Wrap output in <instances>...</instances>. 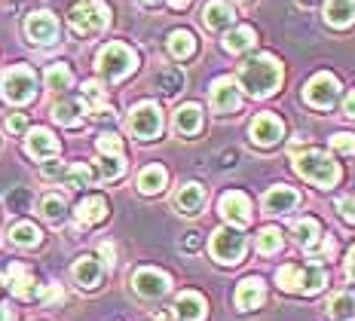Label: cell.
Masks as SVG:
<instances>
[{"label": "cell", "mask_w": 355, "mask_h": 321, "mask_svg": "<svg viewBox=\"0 0 355 321\" xmlns=\"http://www.w3.org/2000/svg\"><path fill=\"white\" fill-rule=\"evenodd\" d=\"M239 83L248 95L266 98V95H272L279 89V83H282V64H279L272 55L248 58V62L239 68Z\"/></svg>", "instance_id": "cell-1"}, {"label": "cell", "mask_w": 355, "mask_h": 321, "mask_svg": "<svg viewBox=\"0 0 355 321\" xmlns=\"http://www.w3.org/2000/svg\"><path fill=\"white\" fill-rule=\"evenodd\" d=\"M276 281L282 290H291V294H315L328 285V270L315 260V263L297 266V263H288L276 272Z\"/></svg>", "instance_id": "cell-2"}, {"label": "cell", "mask_w": 355, "mask_h": 321, "mask_svg": "<svg viewBox=\"0 0 355 321\" xmlns=\"http://www.w3.org/2000/svg\"><path fill=\"white\" fill-rule=\"evenodd\" d=\"M135 64H138V55L125 43H107L98 52V58H95V68H98V73L107 83H120L123 77H129L135 71Z\"/></svg>", "instance_id": "cell-3"}, {"label": "cell", "mask_w": 355, "mask_h": 321, "mask_svg": "<svg viewBox=\"0 0 355 321\" xmlns=\"http://www.w3.org/2000/svg\"><path fill=\"white\" fill-rule=\"evenodd\" d=\"M294 171H297L300 177H306V181H313L315 186H334L340 181L337 162L331 159L328 153H322V150L300 153L297 159H294Z\"/></svg>", "instance_id": "cell-4"}, {"label": "cell", "mask_w": 355, "mask_h": 321, "mask_svg": "<svg viewBox=\"0 0 355 321\" xmlns=\"http://www.w3.org/2000/svg\"><path fill=\"white\" fill-rule=\"evenodd\" d=\"M0 92L10 104H28L37 92V73L28 64H16L0 77Z\"/></svg>", "instance_id": "cell-5"}, {"label": "cell", "mask_w": 355, "mask_h": 321, "mask_svg": "<svg viewBox=\"0 0 355 321\" xmlns=\"http://www.w3.org/2000/svg\"><path fill=\"white\" fill-rule=\"evenodd\" d=\"M107 21H110V10L101 3V0H80V3L71 10V28L83 37L105 31Z\"/></svg>", "instance_id": "cell-6"}, {"label": "cell", "mask_w": 355, "mask_h": 321, "mask_svg": "<svg viewBox=\"0 0 355 321\" xmlns=\"http://www.w3.org/2000/svg\"><path fill=\"white\" fill-rule=\"evenodd\" d=\"M245 254V236L236 227H220L211 236V257L224 266H236Z\"/></svg>", "instance_id": "cell-7"}, {"label": "cell", "mask_w": 355, "mask_h": 321, "mask_svg": "<svg viewBox=\"0 0 355 321\" xmlns=\"http://www.w3.org/2000/svg\"><path fill=\"white\" fill-rule=\"evenodd\" d=\"M129 129L135 138L153 141L162 132V110L153 101H141L129 116Z\"/></svg>", "instance_id": "cell-8"}, {"label": "cell", "mask_w": 355, "mask_h": 321, "mask_svg": "<svg viewBox=\"0 0 355 321\" xmlns=\"http://www.w3.org/2000/svg\"><path fill=\"white\" fill-rule=\"evenodd\" d=\"M303 98L313 104V107H319V110H331L334 107V101L340 98L337 77H331V73H315V77L306 83V89H303Z\"/></svg>", "instance_id": "cell-9"}, {"label": "cell", "mask_w": 355, "mask_h": 321, "mask_svg": "<svg viewBox=\"0 0 355 321\" xmlns=\"http://www.w3.org/2000/svg\"><path fill=\"white\" fill-rule=\"evenodd\" d=\"M25 34L31 43H37V46H49V43L58 40V19L46 10L31 12L25 21Z\"/></svg>", "instance_id": "cell-10"}, {"label": "cell", "mask_w": 355, "mask_h": 321, "mask_svg": "<svg viewBox=\"0 0 355 321\" xmlns=\"http://www.w3.org/2000/svg\"><path fill=\"white\" fill-rule=\"evenodd\" d=\"M248 135H251V141H254L257 147H272L276 141H282L285 125H282V119H279L276 114H257L254 123L248 125Z\"/></svg>", "instance_id": "cell-11"}, {"label": "cell", "mask_w": 355, "mask_h": 321, "mask_svg": "<svg viewBox=\"0 0 355 321\" xmlns=\"http://www.w3.org/2000/svg\"><path fill=\"white\" fill-rule=\"evenodd\" d=\"M218 208H220V214L233 223V227H245V223L251 220V202H248L245 193H239V190L224 193Z\"/></svg>", "instance_id": "cell-12"}, {"label": "cell", "mask_w": 355, "mask_h": 321, "mask_svg": "<svg viewBox=\"0 0 355 321\" xmlns=\"http://www.w3.org/2000/svg\"><path fill=\"white\" fill-rule=\"evenodd\" d=\"M239 89L230 77H218L211 83V107L218 110V114H236L239 110Z\"/></svg>", "instance_id": "cell-13"}, {"label": "cell", "mask_w": 355, "mask_h": 321, "mask_svg": "<svg viewBox=\"0 0 355 321\" xmlns=\"http://www.w3.org/2000/svg\"><path fill=\"white\" fill-rule=\"evenodd\" d=\"M132 285H135V290H138L141 297H147V300H157V297L166 294L172 281H168V275H166V272L150 270V266H147V270H138V272H135Z\"/></svg>", "instance_id": "cell-14"}, {"label": "cell", "mask_w": 355, "mask_h": 321, "mask_svg": "<svg viewBox=\"0 0 355 321\" xmlns=\"http://www.w3.org/2000/svg\"><path fill=\"white\" fill-rule=\"evenodd\" d=\"M263 297H266V288H263V279H257V275L242 279L239 288H236V306H239L242 312L257 309V306L263 303Z\"/></svg>", "instance_id": "cell-15"}, {"label": "cell", "mask_w": 355, "mask_h": 321, "mask_svg": "<svg viewBox=\"0 0 355 321\" xmlns=\"http://www.w3.org/2000/svg\"><path fill=\"white\" fill-rule=\"evenodd\" d=\"M297 202H300V193L291 190V186H285V184L270 186V190H266V196H263V208L270 214H285V211H291Z\"/></svg>", "instance_id": "cell-16"}, {"label": "cell", "mask_w": 355, "mask_h": 321, "mask_svg": "<svg viewBox=\"0 0 355 321\" xmlns=\"http://www.w3.org/2000/svg\"><path fill=\"white\" fill-rule=\"evenodd\" d=\"M209 306H205V297L196 294V290H184L175 300V315L181 321H202Z\"/></svg>", "instance_id": "cell-17"}, {"label": "cell", "mask_w": 355, "mask_h": 321, "mask_svg": "<svg viewBox=\"0 0 355 321\" xmlns=\"http://www.w3.org/2000/svg\"><path fill=\"white\" fill-rule=\"evenodd\" d=\"M6 285L12 288V294H16L19 300H34V297H37V281H34V275L28 272L21 263H12L10 270H6Z\"/></svg>", "instance_id": "cell-18"}, {"label": "cell", "mask_w": 355, "mask_h": 321, "mask_svg": "<svg viewBox=\"0 0 355 321\" xmlns=\"http://www.w3.org/2000/svg\"><path fill=\"white\" fill-rule=\"evenodd\" d=\"M205 205V186L202 184H184L175 193V208L181 214H199Z\"/></svg>", "instance_id": "cell-19"}, {"label": "cell", "mask_w": 355, "mask_h": 321, "mask_svg": "<svg viewBox=\"0 0 355 321\" xmlns=\"http://www.w3.org/2000/svg\"><path fill=\"white\" fill-rule=\"evenodd\" d=\"M73 279H77L80 288L92 290V288L101 285V279H105V266H101L95 257H80L77 263H73Z\"/></svg>", "instance_id": "cell-20"}, {"label": "cell", "mask_w": 355, "mask_h": 321, "mask_svg": "<svg viewBox=\"0 0 355 321\" xmlns=\"http://www.w3.org/2000/svg\"><path fill=\"white\" fill-rule=\"evenodd\" d=\"M322 16L334 28H349L355 21V0H328L322 6Z\"/></svg>", "instance_id": "cell-21"}, {"label": "cell", "mask_w": 355, "mask_h": 321, "mask_svg": "<svg viewBox=\"0 0 355 321\" xmlns=\"http://www.w3.org/2000/svg\"><path fill=\"white\" fill-rule=\"evenodd\" d=\"M25 147H28V153H31L34 159H49V156L58 153V141H55V135L49 129H34L31 135H28Z\"/></svg>", "instance_id": "cell-22"}, {"label": "cell", "mask_w": 355, "mask_h": 321, "mask_svg": "<svg viewBox=\"0 0 355 321\" xmlns=\"http://www.w3.org/2000/svg\"><path fill=\"white\" fill-rule=\"evenodd\" d=\"M202 21L211 28V31H224V28H230L236 21V12H233L230 3H224V0H211V3L202 10Z\"/></svg>", "instance_id": "cell-23"}, {"label": "cell", "mask_w": 355, "mask_h": 321, "mask_svg": "<svg viewBox=\"0 0 355 321\" xmlns=\"http://www.w3.org/2000/svg\"><path fill=\"white\" fill-rule=\"evenodd\" d=\"M73 218H77L83 227H92V223H101L107 218V202L101 196H86L83 202L77 205V211H73Z\"/></svg>", "instance_id": "cell-24"}, {"label": "cell", "mask_w": 355, "mask_h": 321, "mask_svg": "<svg viewBox=\"0 0 355 321\" xmlns=\"http://www.w3.org/2000/svg\"><path fill=\"white\" fill-rule=\"evenodd\" d=\"M175 129L181 135H196L202 129V110H199V104H184V107L175 110Z\"/></svg>", "instance_id": "cell-25"}, {"label": "cell", "mask_w": 355, "mask_h": 321, "mask_svg": "<svg viewBox=\"0 0 355 321\" xmlns=\"http://www.w3.org/2000/svg\"><path fill=\"white\" fill-rule=\"evenodd\" d=\"M168 181V171L162 166H147L141 175H138V190L147 193V196H153V193H159L162 186Z\"/></svg>", "instance_id": "cell-26"}, {"label": "cell", "mask_w": 355, "mask_h": 321, "mask_svg": "<svg viewBox=\"0 0 355 321\" xmlns=\"http://www.w3.org/2000/svg\"><path fill=\"white\" fill-rule=\"evenodd\" d=\"M291 229H294V236H297V242L303 245V248H309V251H313L315 245H319V236H322L319 220H313V218L294 220V223H291Z\"/></svg>", "instance_id": "cell-27"}, {"label": "cell", "mask_w": 355, "mask_h": 321, "mask_svg": "<svg viewBox=\"0 0 355 321\" xmlns=\"http://www.w3.org/2000/svg\"><path fill=\"white\" fill-rule=\"evenodd\" d=\"M10 238H12V245H19V248H37L43 236H40V229H37L31 220H19L16 227L10 229Z\"/></svg>", "instance_id": "cell-28"}, {"label": "cell", "mask_w": 355, "mask_h": 321, "mask_svg": "<svg viewBox=\"0 0 355 321\" xmlns=\"http://www.w3.org/2000/svg\"><path fill=\"white\" fill-rule=\"evenodd\" d=\"M168 52L175 58H190L196 52V37L190 31H172L168 34Z\"/></svg>", "instance_id": "cell-29"}, {"label": "cell", "mask_w": 355, "mask_h": 321, "mask_svg": "<svg viewBox=\"0 0 355 321\" xmlns=\"http://www.w3.org/2000/svg\"><path fill=\"white\" fill-rule=\"evenodd\" d=\"M254 40H257V34L251 31L248 25H242V28H233V31L224 37V46H227V52H245L254 46Z\"/></svg>", "instance_id": "cell-30"}, {"label": "cell", "mask_w": 355, "mask_h": 321, "mask_svg": "<svg viewBox=\"0 0 355 321\" xmlns=\"http://www.w3.org/2000/svg\"><path fill=\"white\" fill-rule=\"evenodd\" d=\"M40 211L49 223H62L64 214H68V205H64V199L58 196V193H46V196L40 199Z\"/></svg>", "instance_id": "cell-31"}, {"label": "cell", "mask_w": 355, "mask_h": 321, "mask_svg": "<svg viewBox=\"0 0 355 321\" xmlns=\"http://www.w3.org/2000/svg\"><path fill=\"white\" fill-rule=\"evenodd\" d=\"M83 101H58L55 107H53V116L58 119L62 125H80V114H83Z\"/></svg>", "instance_id": "cell-32"}, {"label": "cell", "mask_w": 355, "mask_h": 321, "mask_svg": "<svg viewBox=\"0 0 355 321\" xmlns=\"http://www.w3.org/2000/svg\"><path fill=\"white\" fill-rule=\"evenodd\" d=\"M73 83V73L68 64H53V68L46 71V86L55 89V92H62V89H71Z\"/></svg>", "instance_id": "cell-33"}, {"label": "cell", "mask_w": 355, "mask_h": 321, "mask_svg": "<svg viewBox=\"0 0 355 321\" xmlns=\"http://www.w3.org/2000/svg\"><path fill=\"white\" fill-rule=\"evenodd\" d=\"M328 312H331L334 318H340V321L352 318V315H355V297H352V294H337V297H331Z\"/></svg>", "instance_id": "cell-34"}, {"label": "cell", "mask_w": 355, "mask_h": 321, "mask_svg": "<svg viewBox=\"0 0 355 321\" xmlns=\"http://www.w3.org/2000/svg\"><path fill=\"white\" fill-rule=\"evenodd\" d=\"M157 86H159L166 95L181 92V89H184V73L178 71V68H166V71H159V73H157Z\"/></svg>", "instance_id": "cell-35"}, {"label": "cell", "mask_w": 355, "mask_h": 321, "mask_svg": "<svg viewBox=\"0 0 355 321\" xmlns=\"http://www.w3.org/2000/svg\"><path fill=\"white\" fill-rule=\"evenodd\" d=\"M282 248V233H279L276 227H263L261 233H257V251L261 254H276Z\"/></svg>", "instance_id": "cell-36"}, {"label": "cell", "mask_w": 355, "mask_h": 321, "mask_svg": "<svg viewBox=\"0 0 355 321\" xmlns=\"http://www.w3.org/2000/svg\"><path fill=\"white\" fill-rule=\"evenodd\" d=\"M64 181H68L71 186H89L95 181V171L86 166V162H77L73 168H68L64 171Z\"/></svg>", "instance_id": "cell-37"}, {"label": "cell", "mask_w": 355, "mask_h": 321, "mask_svg": "<svg viewBox=\"0 0 355 321\" xmlns=\"http://www.w3.org/2000/svg\"><path fill=\"white\" fill-rule=\"evenodd\" d=\"M123 171H125L123 156H105V159H101V177H105V181H116Z\"/></svg>", "instance_id": "cell-38"}, {"label": "cell", "mask_w": 355, "mask_h": 321, "mask_svg": "<svg viewBox=\"0 0 355 321\" xmlns=\"http://www.w3.org/2000/svg\"><path fill=\"white\" fill-rule=\"evenodd\" d=\"M98 153L101 156H123V141L114 135V132H105L98 135Z\"/></svg>", "instance_id": "cell-39"}, {"label": "cell", "mask_w": 355, "mask_h": 321, "mask_svg": "<svg viewBox=\"0 0 355 321\" xmlns=\"http://www.w3.org/2000/svg\"><path fill=\"white\" fill-rule=\"evenodd\" d=\"M331 147L343 156H355V135H349V132H337V135L331 138Z\"/></svg>", "instance_id": "cell-40"}, {"label": "cell", "mask_w": 355, "mask_h": 321, "mask_svg": "<svg viewBox=\"0 0 355 321\" xmlns=\"http://www.w3.org/2000/svg\"><path fill=\"white\" fill-rule=\"evenodd\" d=\"M337 211H340V218H343L346 223H355V199H349V196L337 199Z\"/></svg>", "instance_id": "cell-41"}, {"label": "cell", "mask_w": 355, "mask_h": 321, "mask_svg": "<svg viewBox=\"0 0 355 321\" xmlns=\"http://www.w3.org/2000/svg\"><path fill=\"white\" fill-rule=\"evenodd\" d=\"M6 205H10L12 211H19V208H25V205H28V190H21V186H19V190H12L10 196H6Z\"/></svg>", "instance_id": "cell-42"}, {"label": "cell", "mask_w": 355, "mask_h": 321, "mask_svg": "<svg viewBox=\"0 0 355 321\" xmlns=\"http://www.w3.org/2000/svg\"><path fill=\"white\" fill-rule=\"evenodd\" d=\"M43 177H64V171H68V166L64 162H58V159H53V162H43Z\"/></svg>", "instance_id": "cell-43"}, {"label": "cell", "mask_w": 355, "mask_h": 321, "mask_svg": "<svg viewBox=\"0 0 355 321\" xmlns=\"http://www.w3.org/2000/svg\"><path fill=\"white\" fill-rule=\"evenodd\" d=\"M64 300V290H62V285H49L46 290H43V303L46 306H58Z\"/></svg>", "instance_id": "cell-44"}, {"label": "cell", "mask_w": 355, "mask_h": 321, "mask_svg": "<svg viewBox=\"0 0 355 321\" xmlns=\"http://www.w3.org/2000/svg\"><path fill=\"white\" fill-rule=\"evenodd\" d=\"M25 125H28L25 114H16V116L6 119V129H10V132H25Z\"/></svg>", "instance_id": "cell-45"}, {"label": "cell", "mask_w": 355, "mask_h": 321, "mask_svg": "<svg viewBox=\"0 0 355 321\" xmlns=\"http://www.w3.org/2000/svg\"><path fill=\"white\" fill-rule=\"evenodd\" d=\"M98 251H101V257H105V263H107V266H114V260H116V248H114V245L105 242Z\"/></svg>", "instance_id": "cell-46"}, {"label": "cell", "mask_w": 355, "mask_h": 321, "mask_svg": "<svg viewBox=\"0 0 355 321\" xmlns=\"http://www.w3.org/2000/svg\"><path fill=\"white\" fill-rule=\"evenodd\" d=\"M199 245H202V238H199V233H187V238H184V248H187V251H196Z\"/></svg>", "instance_id": "cell-47"}, {"label": "cell", "mask_w": 355, "mask_h": 321, "mask_svg": "<svg viewBox=\"0 0 355 321\" xmlns=\"http://www.w3.org/2000/svg\"><path fill=\"white\" fill-rule=\"evenodd\" d=\"M343 110H346V116L349 119H355V89L349 95H346V101H343Z\"/></svg>", "instance_id": "cell-48"}, {"label": "cell", "mask_w": 355, "mask_h": 321, "mask_svg": "<svg viewBox=\"0 0 355 321\" xmlns=\"http://www.w3.org/2000/svg\"><path fill=\"white\" fill-rule=\"evenodd\" d=\"M346 272H349V279H355V248L349 251V257H346Z\"/></svg>", "instance_id": "cell-49"}, {"label": "cell", "mask_w": 355, "mask_h": 321, "mask_svg": "<svg viewBox=\"0 0 355 321\" xmlns=\"http://www.w3.org/2000/svg\"><path fill=\"white\" fill-rule=\"evenodd\" d=\"M220 159H224V166H236V150L224 153V156H220Z\"/></svg>", "instance_id": "cell-50"}, {"label": "cell", "mask_w": 355, "mask_h": 321, "mask_svg": "<svg viewBox=\"0 0 355 321\" xmlns=\"http://www.w3.org/2000/svg\"><path fill=\"white\" fill-rule=\"evenodd\" d=\"M0 321H12V312H10V306H0Z\"/></svg>", "instance_id": "cell-51"}, {"label": "cell", "mask_w": 355, "mask_h": 321, "mask_svg": "<svg viewBox=\"0 0 355 321\" xmlns=\"http://www.w3.org/2000/svg\"><path fill=\"white\" fill-rule=\"evenodd\" d=\"M141 3H147V6H157V3H162V0H141Z\"/></svg>", "instance_id": "cell-52"}]
</instances>
